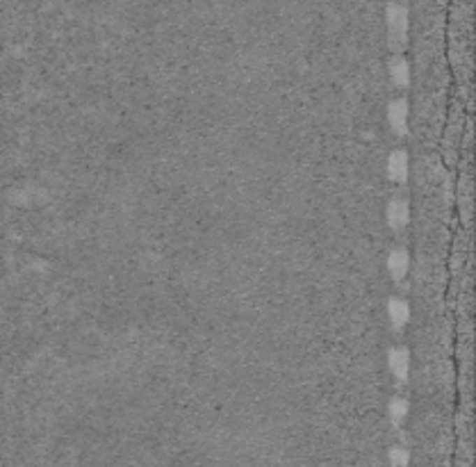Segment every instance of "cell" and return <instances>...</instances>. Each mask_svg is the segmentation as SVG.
I'll list each match as a JSON object with an SVG mask.
<instances>
[{"label": "cell", "mask_w": 476, "mask_h": 467, "mask_svg": "<svg viewBox=\"0 0 476 467\" xmlns=\"http://www.w3.org/2000/svg\"><path fill=\"white\" fill-rule=\"evenodd\" d=\"M387 367L396 381H405L410 374V354L405 347H394L387 354Z\"/></svg>", "instance_id": "5b68a950"}, {"label": "cell", "mask_w": 476, "mask_h": 467, "mask_svg": "<svg viewBox=\"0 0 476 467\" xmlns=\"http://www.w3.org/2000/svg\"><path fill=\"white\" fill-rule=\"evenodd\" d=\"M408 117H410L408 101L394 99L390 105H387V123H390V128H392L394 135L403 137L405 132H408Z\"/></svg>", "instance_id": "7a4b0ae2"}, {"label": "cell", "mask_w": 476, "mask_h": 467, "mask_svg": "<svg viewBox=\"0 0 476 467\" xmlns=\"http://www.w3.org/2000/svg\"><path fill=\"white\" fill-rule=\"evenodd\" d=\"M385 222H387V226L392 228V231H401V228L408 226V222H410L408 201H403V199L390 201L387 208H385Z\"/></svg>", "instance_id": "3957f363"}, {"label": "cell", "mask_w": 476, "mask_h": 467, "mask_svg": "<svg viewBox=\"0 0 476 467\" xmlns=\"http://www.w3.org/2000/svg\"><path fill=\"white\" fill-rule=\"evenodd\" d=\"M390 78L394 87H399V89H405V87L410 85V64L405 62L403 57H394L390 62Z\"/></svg>", "instance_id": "ba28073f"}, {"label": "cell", "mask_w": 476, "mask_h": 467, "mask_svg": "<svg viewBox=\"0 0 476 467\" xmlns=\"http://www.w3.org/2000/svg\"><path fill=\"white\" fill-rule=\"evenodd\" d=\"M385 25H387V41H390L392 50H403L405 39H408V28H410V19H408V10L401 5H390L385 12Z\"/></svg>", "instance_id": "6da1fadb"}, {"label": "cell", "mask_w": 476, "mask_h": 467, "mask_svg": "<svg viewBox=\"0 0 476 467\" xmlns=\"http://www.w3.org/2000/svg\"><path fill=\"white\" fill-rule=\"evenodd\" d=\"M387 412H390V419L399 426L401 422L408 417V401L401 399V396H394L390 401V406H387Z\"/></svg>", "instance_id": "9c48e42d"}, {"label": "cell", "mask_w": 476, "mask_h": 467, "mask_svg": "<svg viewBox=\"0 0 476 467\" xmlns=\"http://www.w3.org/2000/svg\"><path fill=\"white\" fill-rule=\"evenodd\" d=\"M385 312H387V319H390L394 331L405 329V324L410 322V306L405 303L403 299H399V296H394V299H390V301H387Z\"/></svg>", "instance_id": "52a82bcc"}, {"label": "cell", "mask_w": 476, "mask_h": 467, "mask_svg": "<svg viewBox=\"0 0 476 467\" xmlns=\"http://www.w3.org/2000/svg\"><path fill=\"white\" fill-rule=\"evenodd\" d=\"M387 178L392 182H405L408 180V173H410V160H408V153L405 151H392L390 157H387Z\"/></svg>", "instance_id": "277c9868"}, {"label": "cell", "mask_w": 476, "mask_h": 467, "mask_svg": "<svg viewBox=\"0 0 476 467\" xmlns=\"http://www.w3.org/2000/svg\"><path fill=\"white\" fill-rule=\"evenodd\" d=\"M390 463H392L394 467L408 465V463H410L408 449H403V447H392V449H390Z\"/></svg>", "instance_id": "30bf717a"}, {"label": "cell", "mask_w": 476, "mask_h": 467, "mask_svg": "<svg viewBox=\"0 0 476 467\" xmlns=\"http://www.w3.org/2000/svg\"><path fill=\"white\" fill-rule=\"evenodd\" d=\"M385 267H387V274L392 276V280L396 283H401V280L408 276V269H410V255L405 249H394L390 251L385 260Z\"/></svg>", "instance_id": "8992f818"}]
</instances>
